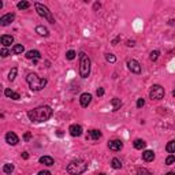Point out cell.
Instances as JSON below:
<instances>
[{"label": "cell", "instance_id": "cell-1", "mask_svg": "<svg viewBox=\"0 0 175 175\" xmlns=\"http://www.w3.org/2000/svg\"><path fill=\"white\" fill-rule=\"evenodd\" d=\"M52 108L49 106H41V107H37L34 110H30L27 111V116L31 122L34 123H43V122H47L51 116H52Z\"/></svg>", "mask_w": 175, "mask_h": 175}, {"label": "cell", "instance_id": "cell-2", "mask_svg": "<svg viewBox=\"0 0 175 175\" xmlns=\"http://www.w3.org/2000/svg\"><path fill=\"white\" fill-rule=\"evenodd\" d=\"M26 82L29 84V86L31 90L34 92H39L41 89L45 88V85L48 84V81H47L45 78H40L37 74H34V73H30V74H27L26 77Z\"/></svg>", "mask_w": 175, "mask_h": 175}, {"label": "cell", "instance_id": "cell-3", "mask_svg": "<svg viewBox=\"0 0 175 175\" xmlns=\"http://www.w3.org/2000/svg\"><path fill=\"white\" fill-rule=\"evenodd\" d=\"M88 170V163L82 159H77V160H73L71 163L67 165V173L71 175H81Z\"/></svg>", "mask_w": 175, "mask_h": 175}, {"label": "cell", "instance_id": "cell-4", "mask_svg": "<svg viewBox=\"0 0 175 175\" xmlns=\"http://www.w3.org/2000/svg\"><path fill=\"white\" fill-rule=\"evenodd\" d=\"M90 74V59L85 52L79 53V75L82 78H88Z\"/></svg>", "mask_w": 175, "mask_h": 175}, {"label": "cell", "instance_id": "cell-5", "mask_svg": "<svg viewBox=\"0 0 175 175\" xmlns=\"http://www.w3.org/2000/svg\"><path fill=\"white\" fill-rule=\"evenodd\" d=\"M34 8H36L37 14L40 15V17H43L44 19H47L49 22V23H55V18L52 17V14H51V11L48 8L45 7V6L40 4V3H34Z\"/></svg>", "mask_w": 175, "mask_h": 175}, {"label": "cell", "instance_id": "cell-6", "mask_svg": "<svg viewBox=\"0 0 175 175\" xmlns=\"http://www.w3.org/2000/svg\"><path fill=\"white\" fill-rule=\"evenodd\" d=\"M149 96H151L152 100H161L164 97V88H161L160 85H153L151 88Z\"/></svg>", "mask_w": 175, "mask_h": 175}, {"label": "cell", "instance_id": "cell-7", "mask_svg": "<svg viewBox=\"0 0 175 175\" xmlns=\"http://www.w3.org/2000/svg\"><path fill=\"white\" fill-rule=\"evenodd\" d=\"M127 67H129V70L131 73H134V74H140V73H141V65H140L135 59L127 60Z\"/></svg>", "mask_w": 175, "mask_h": 175}, {"label": "cell", "instance_id": "cell-8", "mask_svg": "<svg viewBox=\"0 0 175 175\" xmlns=\"http://www.w3.org/2000/svg\"><path fill=\"white\" fill-rule=\"evenodd\" d=\"M14 19H15V14H12V12L6 14V15H3V17L0 18V25H2V26H8Z\"/></svg>", "mask_w": 175, "mask_h": 175}, {"label": "cell", "instance_id": "cell-9", "mask_svg": "<svg viewBox=\"0 0 175 175\" xmlns=\"http://www.w3.org/2000/svg\"><path fill=\"white\" fill-rule=\"evenodd\" d=\"M108 148L114 152H118L123 148V142L120 141V140H112V141L108 142Z\"/></svg>", "mask_w": 175, "mask_h": 175}, {"label": "cell", "instance_id": "cell-10", "mask_svg": "<svg viewBox=\"0 0 175 175\" xmlns=\"http://www.w3.org/2000/svg\"><path fill=\"white\" fill-rule=\"evenodd\" d=\"M6 141L10 145H17L18 142H19V138H18V135L15 134L14 131H8L7 134H6Z\"/></svg>", "mask_w": 175, "mask_h": 175}, {"label": "cell", "instance_id": "cell-11", "mask_svg": "<svg viewBox=\"0 0 175 175\" xmlns=\"http://www.w3.org/2000/svg\"><path fill=\"white\" fill-rule=\"evenodd\" d=\"M101 131L100 130H96V129H93V130H89L88 131V135H86V140H90V141H96V140L98 138H101Z\"/></svg>", "mask_w": 175, "mask_h": 175}, {"label": "cell", "instance_id": "cell-12", "mask_svg": "<svg viewBox=\"0 0 175 175\" xmlns=\"http://www.w3.org/2000/svg\"><path fill=\"white\" fill-rule=\"evenodd\" d=\"M92 101V94L90 93H82L81 97H79V103H81L82 107H88Z\"/></svg>", "mask_w": 175, "mask_h": 175}, {"label": "cell", "instance_id": "cell-13", "mask_svg": "<svg viewBox=\"0 0 175 175\" xmlns=\"http://www.w3.org/2000/svg\"><path fill=\"white\" fill-rule=\"evenodd\" d=\"M69 131L73 137H79L82 134V127L79 125H71L69 127Z\"/></svg>", "mask_w": 175, "mask_h": 175}, {"label": "cell", "instance_id": "cell-14", "mask_svg": "<svg viewBox=\"0 0 175 175\" xmlns=\"http://www.w3.org/2000/svg\"><path fill=\"white\" fill-rule=\"evenodd\" d=\"M0 41H2L3 47L4 48H7V47H10L12 43H14V37L12 36H8V34H3L2 39H0Z\"/></svg>", "mask_w": 175, "mask_h": 175}, {"label": "cell", "instance_id": "cell-15", "mask_svg": "<svg viewBox=\"0 0 175 175\" xmlns=\"http://www.w3.org/2000/svg\"><path fill=\"white\" fill-rule=\"evenodd\" d=\"M26 58L31 59V60H39V59H41V53L36 49H31V51H27L26 52Z\"/></svg>", "mask_w": 175, "mask_h": 175}, {"label": "cell", "instance_id": "cell-16", "mask_svg": "<svg viewBox=\"0 0 175 175\" xmlns=\"http://www.w3.org/2000/svg\"><path fill=\"white\" fill-rule=\"evenodd\" d=\"M142 159L145 161H153L155 159V152L151 151V149H146V151L142 152Z\"/></svg>", "mask_w": 175, "mask_h": 175}, {"label": "cell", "instance_id": "cell-17", "mask_svg": "<svg viewBox=\"0 0 175 175\" xmlns=\"http://www.w3.org/2000/svg\"><path fill=\"white\" fill-rule=\"evenodd\" d=\"M4 94H6L7 97L12 98V100H19V98H21L19 93H17V92L11 90V89H6V90H4Z\"/></svg>", "mask_w": 175, "mask_h": 175}, {"label": "cell", "instance_id": "cell-18", "mask_svg": "<svg viewBox=\"0 0 175 175\" xmlns=\"http://www.w3.org/2000/svg\"><path fill=\"white\" fill-rule=\"evenodd\" d=\"M40 163L41 164H45V165H53L55 164V161H53V159L51 157V156H41L40 157Z\"/></svg>", "mask_w": 175, "mask_h": 175}, {"label": "cell", "instance_id": "cell-19", "mask_svg": "<svg viewBox=\"0 0 175 175\" xmlns=\"http://www.w3.org/2000/svg\"><path fill=\"white\" fill-rule=\"evenodd\" d=\"M36 33H39L40 36H44V37H47L49 34V31L48 29H47L45 26H43V25H39V26L36 27Z\"/></svg>", "mask_w": 175, "mask_h": 175}, {"label": "cell", "instance_id": "cell-20", "mask_svg": "<svg viewBox=\"0 0 175 175\" xmlns=\"http://www.w3.org/2000/svg\"><path fill=\"white\" fill-rule=\"evenodd\" d=\"M111 106H112V111H118L120 107H122V101H120V98H112L111 100Z\"/></svg>", "mask_w": 175, "mask_h": 175}, {"label": "cell", "instance_id": "cell-21", "mask_svg": "<svg viewBox=\"0 0 175 175\" xmlns=\"http://www.w3.org/2000/svg\"><path fill=\"white\" fill-rule=\"evenodd\" d=\"M23 51H25V48L22 44H15V45L12 47V53H15V55H21Z\"/></svg>", "mask_w": 175, "mask_h": 175}, {"label": "cell", "instance_id": "cell-22", "mask_svg": "<svg viewBox=\"0 0 175 175\" xmlns=\"http://www.w3.org/2000/svg\"><path fill=\"white\" fill-rule=\"evenodd\" d=\"M133 145H134V148L135 149H144L145 146H146V142L144 141V140H135L134 142H133Z\"/></svg>", "mask_w": 175, "mask_h": 175}, {"label": "cell", "instance_id": "cell-23", "mask_svg": "<svg viewBox=\"0 0 175 175\" xmlns=\"http://www.w3.org/2000/svg\"><path fill=\"white\" fill-rule=\"evenodd\" d=\"M111 165H112V168H115V170H119V168L122 167V161L118 157H114L112 160H111Z\"/></svg>", "mask_w": 175, "mask_h": 175}, {"label": "cell", "instance_id": "cell-24", "mask_svg": "<svg viewBox=\"0 0 175 175\" xmlns=\"http://www.w3.org/2000/svg\"><path fill=\"white\" fill-rule=\"evenodd\" d=\"M3 171H4L6 174H12V171H14V164L6 163L4 165H3Z\"/></svg>", "mask_w": 175, "mask_h": 175}, {"label": "cell", "instance_id": "cell-25", "mask_svg": "<svg viewBox=\"0 0 175 175\" xmlns=\"http://www.w3.org/2000/svg\"><path fill=\"white\" fill-rule=\"evenodd\" d=\"M165 151H167L168 153H175V141H174V140L167 144V146H165Z\"/></svg>", "mask_w": 175, "mask_h": 175}, {"label": "cell", "instance_id": "cell-26", "mask_svg": "<svg viewBox=\"0 0 175 175\" xmlns=\"http://www.w3.org/2000/svg\"><path fill=\"white\" fill-rule=\"evenodd\" d=\"M17 7L19 8V10H27V8L30 7V3L29 2H19L17 4Z\"/></svg>", "mask_w": 175, "mask_h": 175}, {"label": "cell", "instance_id": "cell-27", "mask_svg": "<svg viewBox=\"0 0 175 175\" xmlns=\"http://www.w3.org/2000/svg\"><path fill=\"white\" fill-rule=\"evenodd\" d=\"M17 74H18V69L17 67H12L11 71H10V74H8V79L12 82L15 79V77H17Z\"/></svg>", "mask_w": 175, "mask_h": 175}, {"label": "cell", "instance_id": "cell-28", "mask_svg": "<svg viewBox=\"0 0 175 175\" xmlns=\"http://www.w3.org/2000/svg\"><path fill=\"white\" fill-rule=\"evenodd\" d=\"M137 175H152V173L144 167H140L138 170H137Z\"/></svg>", "mask_w": 175, "mask_h": 175}, {"label": "cell", "instance_id": "cell-29", "mask_svg": "<svg viewBox=\"0 0 175 175\" xmlns=\"http://www.w3.org/2000/svg\"><path fill=\"white\" fill-rule=\"evenodd\" d=\"M75 55H77V53H75V51H73V49H70V51L66 52V58H67L69 60H73L75 58Z\"/></svg>", "mask_w": 175, "mask_h": 175}, {"label": "cell", "instance_id": "cell-30", "mask_svg": "<svg viewBox=\"0 0 175 175\" xmlns=\"http://www.w3.org/2000/svg\"><path fill=\"white\" fill-rule=\"evenodd\" d=\"M159 55H160V52H159V51H152V52H151V56H149V59H151L152 62H155V60H157Z\"/></svg>", "mask_w": 175, "mask_h": 175}, {"label": "cell", "instance_id": "cell-31", "mask_svg": "<svg viewBox=\"0 0 175 175\" xmlns=\"http://www.w3.org/2000/svg\"><path fill=\"white\" fill-rule=\"evenodd\" d=\"M175 163V156L174 155H170L167 159H165V164L167 165H173Z\"/></svg>", "mask_w": 175, "mask_h": 175}, {"label": "cell", "instance_id": "cell-32", "mask_svg": "<svg viewBox=\"0 0 175 175\" xmlns=\"http://www.w3.org/2000/svg\"><path fill=\"white\" fill-rule=\"evenodd\" d=\"M106 59H107V62H110V63H115V62H116L115 55H112V53H107V55H106Z\"/></svg>", "mask_w": 175, "mask_h": 175}, {"label": "cell", "instance_id": "cell-33", "mask_svg": "<svg viewBox=\"0 0 175 175\" xmlns=\"http://www.w3.org/2000/svg\"><path fill=\"white\" fill-rule=\"evenodd\" d=\"M0 55H2V58H7V56L10 55V51H8L7 48H4V47H3L2 51H0Z\"/></svg>", "mask_w": 175, "mask_h": 175}, {"label": "cell", "instance_id": "cell-34", "mask_svg": "<svg viewBox=\"0 0 175 175\" xmlns=\"http://www.w3.org/2000/svg\"><path fill=\"white\" fill-rule=\"evenodd\" d=\"M145 106V100L144 98H138V100H137V108H142Z\"/></svg>", "mask_w": 175, "mask_h": 175}, {"label": "cell", "instance_id": "cell-35", "mask_svg": "<svg viewBox=\"0 0 175 175\" xmlns=\"http://www.w3.org/2000/svg\"><path fill=\"white\" fill-rule=\"evenodd\" d=\"M96 94H97L98 97H101V96L104 94V89H103V88H98L97 90H96Z\"/></svg>", "mask_w": 175, "mask_h": 175}, {"label": "cell", "instance_id": "cell-36", "mask_svg": "<svg viewBox=\"0 0 175 175\" xmlns=\"http://www.w3.org/2000/svg\"><path fill=\"white\" fill-rule=\"evenodd\" d=\"M23 138H25V140H26V141H29V140L31 138V134H30V133H25V135H23Z\"/></svg>", "mask_w": 175, "mask_h": 175}, {"label": "cell", "instance_id": "cell-37", "mask_svg": "<svg viewBox=\"0 0 175 175\" xmlns=\"http://www.w3.org/2000/svg\"><path fill=\"white\" fill-rule=\"evenodd\" d=\"M134 45H135V41H133V40L127 41V47H134Z\"/></svg>", "mask_w": 175, "mask_h": 175}, {"label": "cell", "instance_id": "cell-38", "mask_svg": "<svg viewBox=\"0 0 175 175\" xmlns=\"http://www.w3.org/2000/svg\"><path fill=\"white\" fill-rule=\"evenodd\" d=\"M119 41H120V37H116L115 40H112V43H111V44H112V45H118V43H119Z\"/></svg>", "mask_w": 175, "mask_h": 175}, {"label": "cell", "instance_id": "cell-39", "mask_svg": "<svg viewBox=\"0 0 175 175\" xmlns=\"http://www.w3.org/2000/svg\"><path fill=\"white\" fill-rule=\"evenodd\" d=\"M21 156H22V159H25V160H26V159H29V153H27V152H23V153H21Z\"/></svg>", "mask_w": 175, "mask_h": 175}, {"label": "cell", "instance_id": "cell-40", "mask_svg": "<svg viewBox=\"0 0 175 175\" xmlns=\"http://www.w3.org/2000/svg\"><path fill=\"white\" fill-rule=\"evenodd\" d=\"M39 175H51V173L49 171H40Z\"/></svg>", "mask_w": 175, "mask_h": 175}, {"label": "cell", "instance_id": "cell-41", "mask_svg": "<svg viewBox=\"0 0 175 175\" xmlns=\"http://www.w3.org/2000/svg\"><path fill=\"white\" fill-rule=\"evenodd\" d=\"M93 7H94V10H97V8H100V3H94V6H93Z\"/></svg>", "mask_w": 175, "mask_h": 175}, {"label": "cell", "instance_id": "cell-42", "mask_svg": "<svg viewBox=\"0 0 175 175\" xmlns=\"http://www.w3.org/2000/svg\"><path fill=\"white\" fill-rule=\"evenodd\" d=\"M56 134H58V137H63V133H62V130H58V131H56Z\"/></svg>", "mask_w": 175, "mask_h": 175}, {"label": "cell", "instance_id": "cell-43", "mask_svg": "<svg viewBox=\"0 0 175 175\" xmlns=\"http://www.w3.org/2000/svg\"><path fill=\"white\" fill-rule=\"evenodd\" d=\"M165 175H175V173H168V174H165Z\"/></svg>", "mask_w": 175, "mask_h": 175}, {"label": "cell", "instance_id": "cell-44", "mask_svg": "<svg viewBox=\"0 0 175 175\" xmlns=\"http://www.w3.org/2000/svg\"><path fill=\"white\" fill-rule=\"evenodd\" d=\"M173 96L175 97V89H174V92H173Z\"/></svg>", "mask_w": 175, "mask_h": 175}, {"label": "cell", "instance_id": "cell-45", "mask_svg": "<svg viewBox=\"0 0 175 175\" xmlns=\"http://www.w3.org/2000/svg\"><path fill=\"white\" fill-rule=\"evenodd\" d=\"M96 175H106V174H103V173H100V174H96Z\"/></svg>", "mask_w": 175, "mask_h": 175}]
</instances>
